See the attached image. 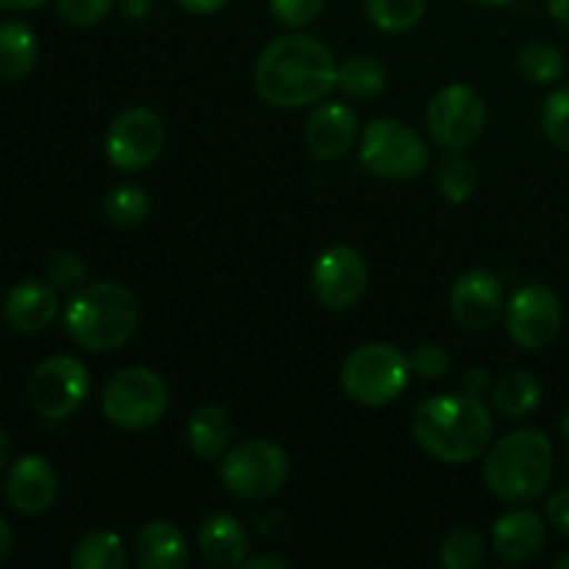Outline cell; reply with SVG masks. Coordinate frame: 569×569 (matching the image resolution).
I'll use <instances>...</instances> for the list:
<instances>
[{"mask_svg":"<svg viewBox=\"0 0 569 569\" xmlns=\"http://www.w3.org/2000/svg\"><path fill=\"white\" fill-rule=\"evenodd\" d=\"M337 67L326 42L309 33H287L259 53L253 87L276 109H306L337 89Z\"/></svg>","mask_w":569,"mask_h":569,"instance_id":"cell-1","label":"cell"},{"mask_svg":"<svg viewBox=\"0 0 569 569\" xmlns=\"http://www.w3.org/2000/svg\"><path fill=\"white\" fill-rule=\"evenodd\" d=\"M492 411L470 395H437L422 400L411 417V437L431 459L467 465L481 459L492 445Z\"/></svg>","mask_w":569,"mask_h":569,"instance_id":"cell-2","label":"cell"},{"mask_svg":"<svg viewBox=\"0 0 569 569\" xmlns=\"http://www.w3.org/2000/svg\"><path fill=\"white\" fill-rule=\"evenodd\" d=\"M553 478V442L539 428L506 433L487 450L483 481L489 492L509 506L542 498Z\"/></svg>","mask_w":569,"mask_h":569,"instance_id":"cell-3","label":"cell"},{"mask_svg":"<svg viewBox=\"0 0 569 569\" xmlns=\"http://www.w3.org/2000/svg\"><path fill=\"white\" fill-rule=\"evenodd\" d=\"M137 295L117 281L87 283L64 309V328L78 348L89 353L120 350L137 333Z\"/></svg>","mask_w":569,"mask_h":569,"instance_id":"cell-4","label":"cell"},{"mask_svg":"<svg viewBox=\"0 0 569 569\" xmlns=\"http://www.w3.org/2000/svg\"><path fill=\"white\" fill-rule=\"evenodd\" d=\"M409 356L389 342H367L342 365V389L361 406H389L409 387Z\"/></svg>","mask_w":569,"mask_h":569,"instance_id":"cell-5","label":"cell"},{"mask_svg":"<svg viewBox=\"0 0 569 569\" xmlns=\"http://www.w3.org/2000/svg\"><path fill=\"white\" fill-rule=\"evenodd\" d=\"M289 456L264 437L244 439L220 459V481L233 498L264 500L281 492L289 481Z\"/></svg>","mask_w":569,"mask_h":569,"instance_id":"cell-6","label":"cell"},{"mask_svg":"<svg viewBox=\"0 0 569 569\" xmlns=\"http://www.w3.org/2000/svg\"><path fill=\"white\" fill-rule=\"evenodd\" d=\"M170 389L159 372L148 367H126L106 381L100 409L106 420L126 431H144L167 415Z\"/></svg>","mask_w":569,"mask_h":569,"instance_id":"cell-7","label":"cell"},{"mask_svg":"<svg viewBox=\"0 0 569 569\" xmlns=\"http://www.w3.org/2000/svg\"><path fill=\"white\" fill-rule=\"evenodd\" d=\"M359 159L365 170L387 181H411L431 164V150L415 128L398 120H372L361 133Z\"/></svg>","mask_w":569,"mask_h":569,"instance_id":"cell-8","label":"cell"},{"mask_svg":"<svg viewBox=\"0 0 569 569\" xmlns=\"http://www.w3.org/2000/svg\"><path fill=\"white\" fill-rule=\"evenodd\" d=\"M89 372L76 356H50L28 378V403L44 420H67L89 398Z\"/></svg>","mask_w":569,"mask_h":569,"instance_id":"cell-9","label":"cell"},{"mask_svg":"<svg viewBox=\"0 0 569 569\" xmlns=\"http://www.w3.org/2000/svg\"><path fill=\"white\" fill-rule=\"evenodd\" d=\"M487 128V103L467 83H448L428 103V131L445 150H465Z\"/></svg>","mask_w":569,"mask_h":569,"instance_id":"cell-10","label":"cell"},{"mask_svg":"<svg viewBox=\"0 0 569 569\" xmlns=\"http://www.w3.org/2000/svg\"><path fill=\"white\" fill-rule=\"evenodd\" d=\"M164 122L153 109H126L106 133V159L120 172L148 170L164 150Z\"/></svg>","mask_w":569,"mask_h":569,"instance_id":"cell-11","label":"cell"},{"mask_svg":"<svg viewBox=\"0 0 569 569\" xmlns=\"http://www.w3.org/2000/svg\"><path fill=\"white\" fill-rule=\"evenodd\" d=\"M309 281L311 292L326 309L345 311L353 309L365 298L367 283H370V267L356 248L333 244L317 256Z\"/></svg>","mask_w":569,"mask_h":569,"instance_id":"cell-12","label":"cell"},{"mask_svg":"<svg viewBox=\"0 0 569 569\" xmlns=\"http://www.w3.org/2000/svg\"><path fill=\"white\" fill-rule=\"evenodd\" d=\"M565 311L559 298L545 283H526L506 306V331L520 348L542 350L559 337Z\"/></svg>","mask_w":569,"mask_h":569,"instance_id":"cell-13","label":"cell"},{"mask_svg":"<svg viewBox=\"0 0 569 569\" xmlns=\"http://www.w3.org/2000/svg\"><path fill=\"white\" fill-rule=\"evenodd\" d=\"M503 283L487 270H470L456 278L450 289L453 320L467 331H487L503 315Z\"/></svg>","mask_w":569,"mask_h":569,"instance_id":"cell-14","label":"cell"},{"mask_svg":"<svg viewBox=\"0 0 569 569\" xmlns=\"http://www.w3.org/2000/svg\"><path fill=\"white\" fill-rule=\"evenodd\" d=\"M359 137V117L348 103L322 100L315 106L306 122V148L322 161H337L350 153Z\"/></svg>","mask_w":569,"mask_h":569,"instance_id":"cell-15","label":"cell"},{"mask_svg":"<svg viewBox=\"0 0 569 569\" xmlns=\"http://www.w3.org/2000/svg\"><path fill=\"white\" fill-rule=\"evenodd\" d=\"M56 495H59V478L48 459L28 453L11 465L6 478V498L11 509L28 517L44 515L56 503Z\"/></svg>","mask_w":569,"mask_h":569,"instance_id":"cell-16","label":"cell"},{"mask_svg":"<svg viewBox=\"0 0 569 569\" xmlns=\"http://www.w3.org/2000/svg\"><path fill=\"white\" fill-rule=\"evenodd\" d=\"M59 315V289L48 281L14 283L3 298V320L20 333H39Z\"/></svg>","mask_w":569,"mask_h":569,"instance_id":"cell-17","label":"cell"},{"mask_svg":"<svg viewBox=\"0 0 569 569\" xmlns=\"http://www.w3.org/2000/svg\"><path fill=\"white\" fill-rule=\"evenodd\" d=\"M548 542V526L537 511L515 509L498 517L492 528V548L509 565H522L539 556Z\"/></svg>","mask_w":569,"mask_h":569,"instance_id":"cell-18","label":"cell"},{"mask_svg":"<svg viewBox=\"0 0 569 569\" xmlns=\"http://www.w3.org/2000/svg\"><path fill=\"white\" fill-rule=\"evenodd\" d=\"M198 548L200 556L211 567H242V561L248 559L250 539L237 517L226 515V511H217V515H209L200 522Z\"/></svg>","mask_w":569,"mask_h":569,"instance_id":"cell-19","label":"cell"},{"mask_svg":"<svg viewBox=\"0 0 569 569\" xmlns=\"http://www.w3.org/2000/svg\"><path fill=\"white\" fill-rule=\"evenodd\" d=\"M133 561L142 569H183L189 565L187 537L167 520L148 522L133 542Z\"/></svg>","mask_w":569,"mask_h":569,"instance_id":"cell-20","label":"cell"},{"mask_svg":"<svg viewBox=\"0 0 569 569\" xmlns=\"http://www.w3.org/2000/svg\"><path fill=\"white\" fill-rule=\"evenodd\" d=\"M187 442L198 459H222L233 442L231 415L222 406H200V409H194L187 426Z\"/></svg>","mask_w":569,"mask_h":569,"instance_id":"cell-21","label":"cell"},{"mask_svg":"<svg viewBox=\"0 0 569 569\" xmlns=\"http://www.w3.org/2000/svg\"><path fill=\"white\" fill-rule=\"evenodd\" d=\"M39 44L26 22H0V78L20 81L37 67Z\"/></svg>","mask_w":569,"mask_h":569,"instance_id":"cell-22","label":"cell"},{"mask_svg":"<svg viewBox=\"0 0 569 569\" xmlns=\"http://www.w3.org/2000/svg\"><path fill=\"white\" fill-rule=\"evenodd\" d=\"M542 403V383L537 376L526 370H515L500 376L492 383V406L506 417H528Z\"/></svg>","mask_w":569,"mask_h":569,"instance_id":"cell-23","label":"cell"},{"mask_svg":"<svg viewBox=\"0 0 569 569\" xmlns=\"http://www.w3.org/2000/svg\"><path fill=\"white\" fill-rule=\"evenodd\" d=\"M337 89L353 100L378 98L387 89V67L376 56H350L337 67Z\"/></svg>","mask_w":569,"mask_h":569,"instance_id":"cell-24","label":"cell"},{"mask_svg":"<svg viewBox=\"0 0 569 569\" xmlns=\"http://www.w3.org/2000/svg\"><path fill=\"white\" fill-rule=\"evenodd\" d=\"M70 565L76 569H122L128 550L114 531H89L72 548Z\"/></svg>","mask_w":569,"mask_h":569,"instance_id":"cell-25","label":"cell"},{"mask_svg":"<svg viewBox=\"0 0 569 569\" xmlns=\"http://www.w3.org/2000/svg\"><path fill=\"white\" fill-rule=\"evenodd\" d=\"M437 189L448 203L459 206L478 189V170L461 150H450L437 167Z\"/></svg>","mask_w":569,"mask_h":569,"instance_id":"cell-26","label":"cell"},{"mask_svg":"<svg viewBox=\"0 0 569 569\" xmlns=\"http://www.w3.org/2000/svg\"><path fill=\"white\" fill-rule=\"evenodd\" d=\"M487 561V539L470 526L448 531L439 548V565L448 569H478Z\"/></svg>","mask_w":569,"mask_h":569,"instance_id":"cell-27","label":"cell"},{"mask_svg":"<svg viewBox=\"0 0 569 569\" xmlns=\"http://www.w3.org/2000/svg\"><path fill=\"white\" fill-rule=\"evenodd\" d=\"M517 67L522 76L533 83H556L565 78L567 59L559 48L545 42H528L526 48L517 53Z\"/></svg>","mask_w":569,"mask_h":569,"instance_id":"cell-28","label":"cell"},{"mask_svg":"<svg viewBox=\"0 0 569 569\" xmlns=\"http://www.w3.org/2000/svg\"><path fill=\"white\" fill-rule=\"evenodd\" d=\"M367 17L381 31L403 33L426 17V0H367Z\"/></svg>","mask_w":569,"mask_h":569,"instance_id":"cell-29","label":"cell"},{"mask_svg":"<svg viewBox=\"0 0 569 569\" xmlns=\"http://www.w3.org/2000/svg\"><path fill=\"white\" fill-rule=\"evenodd\" d=\"M103 211L114 226L120 228H137L144 222L150 211V198L142 187L137 183H120L111 189L103 200Z\"/></svg>","mask_w":569,"mask_h":569,"instance_id":"cell-30","label":"cell"},{"mask_svg":"<svg viewBox=\"0 0 569 569\" xmlns=\"http://www.w3.org/2000/svg\"><path fill=\"white\" fill-rule=\"evenodd\" d=\"M44 276H48V283H53L59 292L76 295L78 289L87 287V264L72 250H56L48 259Z\"/></svg>","mask_w":569,"mask_h":569,"instance_id":"cell-31","label":"cell"},{"mask_svg":"<svg viewBox=\"0 0 569 569\" xmlns=\"http://www.w3.org/2000/svg\"><path fill=\"white\" fill-rule=\"evenodd\" d=\"M542 131L553 148L569 153V83L559 87L542 106Z\"/></svg>","mask_w":569,"mask_h":569,"instance_id":"cell-32","label":"cell"},{"mask_svg":"<svg viewBox=\"0 0 569 569\" xmlns=\"http://www.w3.org/2000/svg\"><path fill=\"white\" fill-rule=\"evenodd\" d=\"M56 11L76 28L98 26L111 11V0H56Z\"/></svg>","mask_w":569,"mask_h":569,"instance_id":"cell-33","label":"cell"},{"mask_svg":"<svg viewBox=\"0 0 569 569\" xmlns=\"http://www.w3.org/2000/svg\"><path fill=\"white\" fill-rule=\"evenodd\" d=\"M326 9V0H270V11L281 26L303 28Z\"/></svg>","mask_w":569,"mask_h":569,"instance_id":"cell-34","label":"cell"},{"mask_svg":"<svg viewBox=\"0 0 569 569\" xmlns=\"http://www.w3.org/2000/svg\"><path fill=\"white\" fill-rule=\"evenodd\" d=\"M411 372H417L420 378H442L450 370V356L448 350L439 348L433 342L417 345L415 353L409 356Z\"/></svg>","mask_w":569,"mask_h":569,"instance_id":"cell-35","label":"cell"},{"mask_svg":"<svg viewBox=\"0 0 569 569\" xmlns=\"http://www.w3.org/2000/svg\"><path fill=\"white\" fill-rule=\"evenodd\" d=\"M545 515H548L550 526H553L556 531L569 537V489H559V492L548 500Z\"/></svg>","mask_w":569,"mask_h":569,"instance_id":"cell-36","label":"cell"},{"mask_svg":"<svg viewBox=\"0 0 569 569\" xmlns=\"http://www.w3.org/2000/svg\"><path fill=\"white\" fill-rule=\"evenodd\" d=\"M461 389H465V395H470V398L483 400V395H492V378H489V372L481 370V367H472V370H467L465 378H461Z\"/></svg>","mask_w":569,"mask_h":569,"instance_id":"cell-37","label":"cell"},{"mask_svg":"<svg viewBox=\"0 0 569 569\" xmlns=\"http://www.w3.org/2000/svg\"><path fill=\"white\" fill-rule=\"evenodd\" d=\"M181 9H187L189 14H214V11L226 9L228 0H178Z\"/></svg>","mask_w":569,"mask_h":569,"instance_id":"cell-38","label":"cell"},{"mask_svg":"<svg viewBox=\"0 0 569 569\" xmlns=\"http://www.w3.org/2000/svg\"><path fill=\"white\" fill-rule=\"evenodd\" d=\"M242 567L244 569H261V567H267V569H287L289 561L272 559V556H253V559H244Z\"/></svg>","mask_w":569,"mask_h":569,"instance_id":"cell-39","label":"cell"},{"mask_svg":"<svg viewBox=\"0 0 569 569\" xmlns=\"http://www.w3.org/2000/svg\"><path fill=\"white\" fill-rule=\"evenodd\" d=\"M548 14L553 17L559 26L569 28V0H548Z\"/></svg>","mask_w":569,"mask_h":569,"instance_id":"cell-40","label":"cell"},{"mask_svg":"<svg viewBox=\"0 0 569 569\" xmlns=\"http://www.w3.org/2000/svg\"><path fill=\"white\" fill-rule=\"evenodd\" d=\"M11 548H14V533H11L9 522L0 517V561L11 553Z\"/></svg>","mask_w":569,"mask_h":569,"instance_id":"cell-41","label":"cell"},{"mask_svg":"<svg viewBox=\"0 0 569 569\" xmlns=\"http://www.w3.org/2000/svg\"><path fill=\"white\" fill-rule=\"evenodd\" d=\"M48 0H0V9L6 11H31V9H39V6H44Z\"/></svg>","mask_w":569,"mask_h":569,"instance_id":"cell-42","label":"cell"},{"mask_svg":"<svg viewBox=\"0 0 569 569\" xmlns=\"http://www.w3.org/2000/svg\"><path fill=\"white\" fill-rule=\"evenodd\" d=\"M9 459H11V442H9V437H6L3 428H0V472L9 467Z\"/></svg>","mask_w":569,"mask_h":569,"instance_id":"cell-43","label":"cell"},{"mask_svg":"<svg viewBox=\"0 0 569 569\" xmlns=\"http://www.w3.org/2000/svg\"><path fill=\"white\" fill-rule=\"evenodd\" d=\"M472 3H478V6H506V3H511V0H472Z\"/></svg>","mask_w":569,"mask_h":569,"instance_id":"cell-44","label":"cell"},{"mask_svg":"<svg viewBox=\"0 0 569 569\" xmlns=\"http://www.w3.org/2000/svg\"><path fill=\"white\" fill-rule=\"evenodd\" d=\"M561 431H565V437H567V442H569V409H567L565 420H561Z\"/></svg>","mask_w":569,"mask_h":569,"instance_id":"cell-45","label":"cell"},{"mask_svg":"<svg viewBox=\"0 0 569 569\" xmlns=\"http://www.w3.org/2000/svg\"><path fill=\"white\" fill-rule=\"evenodd\" d=\"M556 569H569V553L561 556V559L556 561Z\"/></svg>","mask_w":569,"mask_h":569,"instance_id":"cell-46","label":"cell"}]
</instances>
